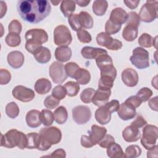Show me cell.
<instances>
[{
	"mask_svg": "<svg viewBox=\"0 0 158 158\" xmlns=\"http://www.w3.org/2000/svg\"><path fill=\"white\" fill-rule=\"evenodd\" d=\"M17 10L24 21L38 23L49 15L51 7L46 0H22L18 1Z\"/></svg>",
	"mask_w": 158,
	"mask_h": 158,
	"instance_id": "6da1fadb",
	"label": "cell"
},
{
	"mask_svg": "<svg viewBox=\"0 0 158 158\" xmlns=\"http://www.w3.org/2000/svg\"><path fill=\"white\" fill-rule=\"evenodd\" d=\"M27 136L23 132L15 129L9 130L5 135L1 134V146L13 148L17 146L21 149L26 148Z\"/></svg>",
	"mask_w": 158,
	"mask_h": 158,
	"instance_id": "7a4b0ae2",
	"label": "cell"
},
{
	"mask_svg": "<svg viewBox=\"0 0 158 158\" xmlns=\"http://www.w3.org/2000/svg\"><path fill=\"white\" fill-rule=\"evenodd\" d=\"M41 136V142L38 150L47 151L52 144L59 143L62 138L61 131L56 127L43 128L40 132Z\"/></svg>",
	"mask_w": 158,
	"mask_h": 158,
	"instance_id": "3957f363",
	"label": "cell"
},
{
	"mask_svg": "<svg viewBox=\"0 0 158 158\" xmlns=\"http://www.w3.org/2000/svg\"><path fill=\"white\" fill-rule=\"evenodd\" d=\"M157 137V127L155 125H147L143 130V135L141 138V143L146 149L150 150L155 147Z\"/></svg>",
	"mask_w": 158,
	"mask_h": 158,
	"instance_id": "277c9868",
	"label": "cell"
},
{
	"mask_svg": "<svg viewBox=\"0 0 158 158\" xmlns=\"http://www.w3.org/2000/svg\"><path fill=\"white\" fill-rule=\"evenodd\" d=\"M157 1H147L141 7L138 14L140 20L150 23L157 17Z\"/></svg>",
	"mask_w": 158,
	"mask_h": 158,
	"instance_id": "5b68a950",
	"label": "cell"
},
{
	"mask_svg": "<svg viewBox=\"0 0 158 158\" xmlns=\"http://www.w3.org/2000/svg\"><path fill=\"white\" fill-rule=\"evenodd\" d=\"M131 64L139 69H144L149 67V55L148 51L141 47H137L133 51L130 58Z\"/></svg>",
	"mask_w": 158,
	"mask_h": 158,
	"instance_id": "8992f818",
	"label": "cell"
},
{
	"mask_svg": "<svg viewBox=\"0 0 158 158\" xmlns=\"http://www.w3.org/2000/svg\"><path fill=\"white\" fill-rule=\"evenodd\" d=\"M72 41L69 28L64 25L57 26L54 30V42L59 46H67Z\"/></svg>",
	"mask_w": 158,
	"mask_h": 158,
	"instance_id": "52a82bcc",
	"label": "cell"
},
{
	"mask_svg": "<svg viewBox=\"0 0 158 158\" xmlns=\"http://www.w3.org/2000/svg\"><path fill=\"white\" fill-rule=\"evenodd\" d=\"M49 73L52 81L58 84L62 83L68 77L64 65L57 61L52 62L50 65Z\"/></svg>",
	"mask_w": 158,
	"mask_h": 158,
	"instance_id": "ba28073f",
	"label": "cell"
},
{
	"mask_svg": "<svg viewBox=\"0 0 158 158\" xmlns=\"http://www.w3.org/2000/svg\"><path fill=\"white\" fill-rule=\"evenodd\" d=\"M97 43L101 46L106 47L109 50L117 51L122 48V43L117 40L112 38L106 32H101L96 36Z\"/></svg>",
	"mask_w": 158,
	"mask_h": 158,
	"instance_id": "9c48e42d",
	"label": "cell"
},
{
	"mask_svg": "<svg viewBox=\"0 0 158 158\" xmlns=\"http://www.w3.org/2000/svg\"><path fill=\"white\" fill-rule=\"evenodd\" d=\"M73 120L78 125L86 123L91 117L90 109L86 106H77L72 109Z\"/></svg>",
	"mask_w": 158,
	"mask_h": 158,
	"instance_id": "30bf717a",
	"label": "cell"
},
{
	"mask_svg": "<svg viewBox=\"0 0 158 158\" xmlns=\"http://www.w3.org/2000/svg\"><path fill=\"white\" fill-rule=\"evenodd\" d=\"M25 38L26 41L40 45L47 42L48 40V36L46 31L39 28H34L28 30L25 33Z\"/></svg>",
	"mask_w": 158,
	"mask_h": 158,
	"instance_id": "8fae6325",
	"label": "cell"
},
{
	"mask_svg": "<svg viewBox=\"0 0 158 158\" xmlns=\"http://www.w3.org/2000/svg\"><path fill=\"white\" fill-rule=\"evenodd\" d=\"M12 96L19 101L28 102L34 99L35 94L31 89L22 85H17L12 90Z\"/></svg>",
	"mask_w": 158,
	"mask_h": 158,
	"instance_id": "7c38bea8",
	"label": "cell"
},
{
	"mask_svg": "<svg viewBox=\"0 0 158 158\" xmlns=\"http://www.w3.org/2000/svg\"><path fill=\"white\" fill-rule=\"evenodd\" d=\"M121 76L123 83L129 87H134L138 83V74L135 70L131 68H127L123 70Z\"/></svg>",
	"mask_w": 158,
	"mask_h": 158,
	"instance_id": "4fadbf2b",
	"label": "cell"
},
{
	"mask_svg": "<svg viewBox=\"0 0 158 158\" xmlns=\"http://www.w3.org/2000/svg\"><path fill=\"white\" fill-rule=\"evenodd\" d=\"M127 19L128 14L126 11L121 7H117L111 11L109 20L115 25H122L127 22Z\"/></svg>",
	"mask_w": 158,
	"mask_h": 158,
	"instance_id": "5bb4252c",
	"label": "cell"
},
{
	"mask_svg": "<svg viewBox=\"0 0 158 158\" xmlns=\"http://www.w3.org/2000/svg\"><path fill=\"white\" fill-rule=\"evenodd\" d=\"M122 136L127 142H135L141 138V133L138 128L130 125L123 130Z\"/></svg>",
	"mask_w": 158,
	"mask_h": 158,
	"instance_id": "9a60e30c",
	"label": "cell"
},
{
	"mask_svg": "<svg viewBox=\"0 0 158 158\" xmlns=\"http://www.w3.org/2000/svg\"><path fill=\"white\" fill-rule=\"evenodd\" d=\"M110 94V89H102L98 88L94 94L92 102L96 106L99 107L103 106L108 102Z\"/></svg>",
	"mask_w": 158,
	"mask_h": 158,
	"instance_id": "2e32d148",
	"label": "cell"
},
{
	"mask_svg": "<svg viewBox=\"0 0 158 158\" xmlns=\"http://www.w3.org/2000/svg\"><path fill=\"white\" fill-rule=\"evenodd\" d=\"M117 114L122 120H128L135 117L136 112L135 108L125 102H123L119 106Z\"/></svg>",
	"mask_w": 158,
	"mask_h": 158,
	"instance_id": "e0dca14e",
	"label": "cell"
},
{
	"mask_svg": "<svg viewBox=\"0 0 158 158\" xmlns=\"http://www.w3.org/2000/svg\"><path fill=\"white\" fill-rule=\"evenodd\" d=\"M106 133L107 129L105 127L93 125L91 126V130L89 131V137L94 145H96L99 144L101 140L106 135Z\"/></svg>",
	"mask_w": 158,
	"mask_h": 158,
	"instance_id": "ac0fdd59",
	"label": "cell"
},
{
	"mask_svg": "<svg viewBox=\"0 0 158 158\" xmlns=\"http://www.w3.org/2000/svg\"><path fill=\"white\" fill-rule=\"evenodd\" d=\"M7 62L14 69L21 67L24 62V56L19 51H14L9 52L7 57Z\"/></svg>",
	"mask_w": 158,
	"mask_h": 158,
	"instance_id": "d6986e66",
	"label": "cell"
},
{
	"mask_svg": "<svg viewBox=\"0 0 158 158\" xmlns=\"http://www.w3.org/2000/svg\"><path fill=\"white\" fill-rule=\"evenodd\" d=\"M81 56L87 59H96L98 56L102 54H107V52L106 50L99 48H93L91 46H85L83 47L81 50Z\"/></svg>",
	"mask_w": 158,
	"mask_h": 158,
	"instance_id": "ffe728a7",
	"label": "cell"
},
{
	"mask_svg": "<svg viewBox=\"0 0 158 158\" xmlns=\"http://www.w3.org/2000/svg\"><path fill=\"white\" fill-rule=\"evenodd\" d=\"M111 113L112 112L104 105L99 106L95 112V118L99 123L106 125L110 120Z\"/></svg>",
	"mask_w": 158,
	"mask_h": 158,
	"instance_id": "44dd1931",
	"label": "cell"
},
{
	"mask_svg": "<svg viewBox=\"0 0 158 158\" xmlns=\"http://www.w3.org/2000/svg\"><path fill=\"white\" fill-rule=\"evenodd\" d=\"M41 112L38 110H31L28 111L25 117L27 125L31 128H37L41 124L40 118Z\"/></svg>",
	"mask_w": 158,
	"mask_h": 158,
	"instance_id": "7402d4cb",
	"label": "cell"
},
{
	"mask_svg": "<svg viewBox=\"0 0 158 158\" xmlns=\"http://www.w3.org/2000/svg\"><path fill=\"white\" fill-rule=\"evenodd\" d=\"M52 87L51 81L47 78H40L38 79L34 86L35 90L40 94H45L49 92Z\"/></svg>",
	"mask_w": 158,
	"mask_h": 158,
	"instance_id": "603a6c76",
	"label": "cell"
},
{
	"mask_svg": "<svg viewBox=\"0 0 158 158\" xmlns=\"http://www.w3.org/2000/svg\"><path fill=\"white\" fill-rule=\"evenodd\" d=\"M72 56V50L67 46H59L56 49L55 57L61 62L68 61Z\"/></svg>",
	"mask_w": 158,
	"mask_h": 158,
	"instance_id": "cb8c5ba5",
	"label": "cell"
},
{
	"mask_svg": "<svg viewBox=\"0 0 158 158\" xmlns=\"http://www.w3.org/2000/svg\"><path fill=\"white\" fill-rule=\"evenodd\" d=\"M36 60L40 64H46L48 62L51 58V54L49 49L46 47L42 46L33 54Z\"/></svg>",
	"mask_w": 158,
	"mask_h": 158,
	"instance_id": "d4e9b609",
	"label": "cell"
},
{
	"mask_svg": "<svg viewBox=\"0 0 158 158\" xmlns=\"http://www.w3.org/2000/svg\"><path fill=\"white\" fill-rule=\"evenodd\" d=\"M73 78L76 80L78 84L86 85L91 80V75L88 70L80 67L76 72Z\"/></svg>",
	"mask_w": 158,
	"mask_h": 158,
	"instance_id": "484cf974",
	"label": "cell"
},
{
	"mask_svg": "<svg viewBox=\"0 0 158 158\" xmlns=\"http://www.w3.org/2000/svg\"><path fill=\"white\" fill-rule=\"evenodd\" d=\"M107 154L110 158L125 157L122 147L115 143H114L107 148Z\"/></svg>",
	"mask_w": 158,
	"mask_h": 158,
	"instance_id": "4316f807",
	"label": "cell"
},
{
	"mask_svg": "<svg viewBox=\"0 0 158 158\" xmlns=\"http://www.w3.org/2000/svg\"><path fill=\"white\" fill-rule=\"evenodd\" d=\"M157 36L154 38L148 33H143L138 38V43L141 46L144 48H151L154 46L157 48Z\"/></svg>",
	"mask_w": 158,
	"mask_h": 158,
	"instance_id": "83f0119b",
	"label": "cell"
},
{
	"mask_svg": "<svg viewBox=\"0 0 158 158\" xmlns=\"http://www.w3.org/2000/svg\"><path fill=\"white\" fill-rule=\"evenodd\" d=\"M138 36V28L126 25L122 31V37L127 41H134Z\"/></svg>",
	"mask_w": 158,
	"mask_h": 158,
	"instance_id": "f1b7e54d",
	"label": "cell"
},
{
	"mask_svg": "<svg viewBox=\"0 0 158 158\" xmlns=\"http://www.w3.org/2000/svg\"><path fill=\"white\" fill-rule=\"evenodd\" d=\"M108 7V3L105 0H96L93 2L92 9L94 14L98 16L105 14Z\"/></svg>",
	"mask_w": 158,
	"mask_h": 158,
	"instance_id": "f546056e",
	"label": "cell"
},
{
	"mask_svg": "<svg viewBox=\"0 0 158 158\" xmlns=\"http://www.w3.org/2000/svg\"><path fill=\"white\" fill-rule=\"evenodd\" d=\"M75 1L64 0L61 2L60 10L65 17H69L75 10L76 5Z\"/></svg>",
	"mask_w": 158,
	"mask_h": 158,
	"instance_id": "4dcf8cb0",
	"label": "cell"
},
{
	"mask_svg": "<svg viewBox=\"0 0 158 158\" xmlns=\"http://www.w3.org/2000/svg\"><path fill=\"white\" fill-rule=\"evenodd\" d=\"M78 19L80 24L85 28L90 29L93 26V19L91 15L85 11H81L78 14Z\"/></svg>",
	"mask_w": 158,
	"mask_h": 158,
	"instance_id": "1f68e13d",
	"label": "cell"
},
{
	"mask_svg": "<svg viewBox=\"0 0 158 158\" xmlns=\"http://www.w3.org/2000/svg\"><path fill=\"white\" fill-rule=\"evenodd\" d=\"M27 143L26 148L28 149H38L41 142L40 134L37 133H29L26 135Z\"/></svg>",
	"mask_w": 158,
	"mask_h": 158,
	"instance_id": "d6a6232c",
	"label": "cell"
},
{
	"mask_svg": "<svg viewBox=\"0 0 158 158\" xmlns=\"http://www.w3.org/2000/svg\"><path fill=\"white\" fill-rule=\"evenodd\" d=\"M54 120L59 124L64 123L68 118V112L64 106H59L54 112Z\"/></svg>",
	"mask_w": 158,
	"mask_h": 158,
	"instance_id": "836d02e7",
	"label": "cell"
},
{
	"mask_svg": "<svg viewBox=\"0 0 158 158\" xmlns=\"http://www.w3.org/2000/svg\"><path fill=\"white\" fill-rule=\"evenodd\" d=\"M115 78L108 75H101L98 83V88L102 89H110Z\"/></svg>",
	"mask_w": 158,
	"mask_h": 158,
	"instance_id": "e575fe53",
	"label": "cell"
},
{
	"mask_svg": "<svg viewBox=\"0 0 158 158\" xmlns=\"http://www.w3.org/2000/svg\"><path fill=\"white\" fill-rule=\"evenodd\" d=\"M41 122L45 126H50L52 124L54 120V114L48 109H43L40 114Z\"/></svg>",
	"mask_w": 158,
	"mask_h": 158,
	"instance_id": "d590c367",
	"label": "cell"
},
{
	"mask_svg": "<svg viewBox=\"0 0 158 158\" xmlns=\"http://www.w3.org/2000/svg\"><path fill=\"white\" fill-rule=\"evenodd\" d=\"M67 91V94L70 97H73L77 95L80 91V85L77 82L70 81L67 82L64 86Z\"/></svg>",
	"mask_w": 158,
	"mask_h": 158,
	"instance_id": "8d00e7d4",
	"label": "cell"
},
{
	"mask_svg": "<svg viewBox=\"0 0 158 158\" xmlns=\"http://www.w3.org/2000/svg\"><path fill=\"white\" fill-rule=\"evenodd\" d=\"M6 44L10 47L18 46L21 43V38L19 34L15 33H9L5 39Z\"/></svg>",
	"mask_w": 158,
	"mask_h": 158,
	"instance_id": "74e56055",
	"label": "cell"
},
{
	"mask_svg": "<svg viewBox=\"0 0 158 158\" xmlns=\"http://www.w3.org/2000/svg\"><path fill=\"white\" fill-rule=\"evenodd\" d=\"M96 63L98 67L101 69L106 66L112 65L113 62L111 57L107 54H102L96 59Z\"/></svg>",
	"mask_w": 158,
	"mask_h": 158,
	"instance_id": "f35d334b",
	"label": "cell"
},
{
	"mask_svg": "<svg viewBox=\"0 0 158 158\" xmlns=\"http://www.w3.org/2000/svg\"><path fill=\"white\" fill-rule=\"evenodd\" d=\"M6 113L10 118H16L19 114V108L14 102L8 103L6 106Z\"/></svg>",
	"mask_w": 158,
	"mask_h": 158,
	"instance_id": "ab89813d",
	"label": "cell"
},
{
	"mask_svg": "<svg viewBox=\"0 0 158 158\" xmlns=\"http://www.w3.org/2000/svg\"><path fill=\"white\" fill-rule=\"evenodd\" d=\"M141 149L137 145H130L125 149V157L127 158L138 157L141 155Z\"/></svg>",
	"mask_w": 158,
	"mask_h": 158,
	"instance_id": "60d3db41",
	"label": "cell"
},
{
	"mask_svg": "<svg viewBox=\"0 0 158 158\" xmlns=\"http://www.w3.org/2000/svg\"><path fill=\"white\" fill-rule=\"evenodd\" d=\"M95 92L96 91L91 88L85 89L80 94V99L81 101L84 103H90L92 102Z\"/></svg>",
	"mask_w": 158,
	"mask_h": 158,
	"instance_id": "b9f144b4",
	"label": "cell"
},
{
	"mask_svg": "<svg viewBox=\"0 0 158 158\" xmlns=\"http://www.w3.org/2000/svg\"><path fill=\"white\" fill-rule=\"evenodd\" d=\"M68 22L70 25L72 29L74 31H78L82 28L79 22L78 14H72L68 17Z\"/></svg>",
	"mask_w": 158,
	"mask_h": 158,
	"instance_id": "7bdbcfd3",
	"label": "cell"
},
{
	"mask_svg": "<svg viewBox=\"0 0 158 158\" xmlns=\"http://www.w3.org/2000/svg\"><path fill=\"white\" fill-rule=\"evenodd\" d=\"M152 95V91L151 89L147 87L141 88L136 93V96L141 100L142 102L148 101Z\"/></svg>",
	"mask_w": 158,
	"mask_h": 158,
	"instance_id": "ee69618b",
	"label": "cell"
},
{
	"mask_svg": "<svg viewBox=\"0 0 158 158\" xmlns=\"http://www.w3.org/2000/svg\"><path fill=\"white\" fill-rule=\"evenodd\" d=\"M52 95L59 100L63 99L67 95L66 89L64 86L60 85L55 86L52 91Z\"/></svg>",
	"mask_w": 158,
	"mask_h": 158,
	"instance_id": "f6af8a7d",
	"label": "cell"
},
{
	"mask_svg": "<svg viewBox=\"0 0 158 158\" xmlns=\"http://www.w3.org/2000/svg\"><path fill=\"white\" fill-rule=\"evenodd\" d=\"M60 103V100L54 97L52 95L47 96L44 101V105L47 109H53L57 107Z\"/></svg>",
	"mask_w": 158,
	"mask_h": 158,
	"instance_id": "bcb514c9",
	"label": "cell"
},
{
	"mask_svg": "<svg viewBox=\"0 0 158 158\" xmlns=\"http://www.w3.org/2000/svg\"><path fill=\"white\" fill-rule=\"evenodd\" d=\"M140 23V19L138 14L135 12H130L128 14L127 25L138 27Z\"/></svg>",
	"mask_w": 158,
	"mask_h": 158,
	"instance_id": "7dc6e473",
	"label": "cell"
},
{
	"mask_svg": "<svg viewBox=\"0 0 158 158\" xmlns=\"http://www.w3.org/2000/svg\"><path fill=\"white\" fill-rule=\"evenodd\" d=\"M79 41L83 43H89L91 41L92 38L88 31L83 28H80L77 33Z\"/></svg>",
	"mask_w": 158,
	"mask_h": 158,
	"instance_id": "c3c4849f",
	"label": "cell"
},
{
	"mask_svg": "<svg viewBox=\"0 0 158 158\" xmlns=\"http://www.w3.org/2000/svg\"><path fill=\"white\" fill-rule=\"evenodd\" d=\"M121 27L122 25H115L108 20L105 25V31L106 33L109 35H114L120 31Z\"/></svg>",
	"mask_w": 158,
	"mask_h": 158,
	"instance_id": "681fc988",
	"label": "cell"
},
{
	"mask_svg": "<svg viewBox=\"0 0 158 158\" xmlns=\"http://www.w3.org/2000/svg\"><path fill=\"white\" fill-rule=\"evenodd\" d=\"M79 68L80 67L78 65V64L73 62H69L65 65V69L67 75L73 78H74V76Z\"/></svg>",
	"mask_w": 158,
	"mask_h": 158,
	"instance_id": "f907efd6",
	"label": "cell"
},
{
	"mask_svg": "<svg viewBox=\"0 0 158 158\" xmlns=\"http://www.w3.org/2000/svg\"><path fill=\"white\" fill-rule=\"evenodd\" d=\"M22 25L20 23V22L16 20H12L8 27V29H9V33H15L17 34H20L21 31H22Z\"/></svg>",
	"mask_w": 158,
	"mask_h": 158,
	"instance_id": "816d5d0a",
	"label": "cell"
},
{
	"mask_svg": "<svg viewBox=\"0 0 158 158\" xmlns=\"http://www.w3.org/2000/svg\"><path fill=\"white\" fill-rule=\"evenodd\" d=\"M114 143H115L114 138L112 135H110L106 134V135L101 140V141L98 144L101 148H107L109 146H110Z\"/></svg>",
	"mask_w": 158,
	"mask_h": 158,
	"instance_id": "f5cc1de1",
	"label": "cell"
},
{
	"mask_svg": "<svg viewBox=\"0 0 158 158\" xmlns=\"http://www.w3.org/2000/svg\"><path fill=\"white\" fill-rule=\"evenodd\" d=\"M11 79L10 73L6 69H1L0 70V83L1 85L7 84Z\"/></svg>",
	"mask_w": 158,
	"mask_h": 158,
	"instance_id": "db71d44e",
	"label": "cell"
},
{
	"mask_svg": "<svg viewBox=\"0 0 158 158\" xmlns=\"http://www.w3.org/2000/svg\"><path fill=\"white\" fill-rule=\"evenodd\" d=\"M125 103L130 105L131 106L133 107L134 108L138 107L142 103L141 100L136 95V96H131L127 98L125 101Z\"/></svg>",
	"mask_w": 158,
	"mask_h": 158,
	"instance_id": "11a10c76",
	"label": "cell"
},
{
	"mask_svg": "<svg viewBox=\"0 0 158 158\" xmlns=\"http://www.w3.org/2000/svg\"><path fill=\"white\" fill-rule=\"evenodd\" d=\"M104 106L112 113L118 110L119 108V101L116 99H113L110 102H107L104 104Z\"/></svg>",
	"mask_w": 158,
	"mask_h": 158,
	"instance_id": "9f6ffc18",
	"label": "cell"
},
{
	"mask_svg": "<svg viewBox=\"0 0 158 158\" xmlns=\"http://www.w3.org/2000/svg\"><path fill=\"white\" fill-rule=\"evenodd\" d=\"M41 47L42 45L35 44L29 41H26L25 43V49L28 52L32 53L33 54Z\"/></svg>",
	"mask_w": 158,
	"mask_h": 158,
	"instance_id": "6f0895ef",
	"label": "cell"
},
{
	"mask_svg": "<svg viewBox=\"0 0 158 158\" xmlns=\"http://www.w3.org/2000/svg\"><path fill=\"white\" fill-rule=\"evenodd\" d=\"M146 124H147V121L141 115H138L136 119L133 122H132L131 123V125H133V126L138 128L143 127Z\"/></svg>",
	"mask_w": 158,
	"mask_h": 158,
	"instance_id": "680465c9",
	"label": "cell"
},
{
	"mask_svg": "<svg viewBox=\"0 0 158 158\" xmlns=\"http://www.w3.org/2000/svg\"><path fill=\"white\" fill-rule=\"evenodd\" d=\"M81 144L83 147L86 148H89L93 147L94 144L92 143L91 140L90 139L89 136L86 135H82L81 137Z\"/></svg>",
	"mask_w": 158,
	"mask_h": 158,
	"instance_id": "91938a15",
	"label": "cell"
},
{
	"mask_svg": "<svg viewBox=\"0 0 158 158\" xmlns=\"http://www.w3.org/2000/svg\"><path fill=\"white\" fill-rule=\"evenodd\" d=\"M123 2L126 5L127 7L131 9H134L136 8L139 3V0H128V1H124Z\"/></svg>",
	"mask_w": 158,
	"mask_h": 158,
	"instance_id": "94428289",
	"label": "cell"
},
{
	"mask_svg": "<svg viewBox=\"0 0 158 158\" xmlns=\"http://www.w3.org/2000/svg\"><path fill=\"white\" fill-rule=\"evenodd\" d=\"M51 157H65L66 154L65 151L62 149H58L52 152L50 156Z\"/></svg>",
	"mask_w": 158,
	"mask_h": 158,
	"instance_id": "6125c7cd",
	"label": "cell"
},
{
	"mask_svg": "<svg viewBox=\"0 0 158 158\" xmlns=\"http://www.w3.org/2000/svg\"><path fill=\"white\" fill-rule=\"evenodd\" d=\"M157 96H155L154 98L149 99L148 104L150 108L154 110V111H157L158 110V107H157Z\"/></svg>",
	"mask_w": 158,
	"mask_h": 158,
	"instance_id": "be15d7a7",
	"label": "cell"
},
{
	"mask_svg": "<svg viewBox=\"0 0 158 158\" xmlns=\"http://www.w3.org/2000/svg\"><path fill=\"white\" fill-rule=\"evenodd\" d=\"M0 8H1V15H0V18H2L3 16L6 14V11H7V6L6 2H4L2 1H0Z\"/></svg>",
	"mask_w": 158,
	"mask_h": 158,
	"instance_id": "e7e4bbea",
	"label": "cell"
},
{
	"mask_svg": "<svg viewBox=\"0 0 158 158\" xmlns=\"http://www.w3.org/2000/svg\"><path fill=\"white\" fill-rule=\"evenodd\" d=\"M90 1V0H77L75 1V3H77L80 7H86L88 5V4H89Z\"/></svg>",
	"mask_w": 158,
	"mask_h": 158,
	"instance_id": "03108f58",
	"label": "cell"
},
{
	"mask_svg": "<svg viewBox=\"0 0 158 158\" xmlns=\"http://www.w3.org/2000/svg\"><path fill=\"white\" fill-rule=\"evenodd\" d=\"M51 3H52V4H54V6H57L58 4H59L60 1H51Z\"/></svg>",
	"mask_w": 158,
	"mask_h": 158,
	"instance_id": "003e7915",
	"label": "cell"
}]
</instances>
